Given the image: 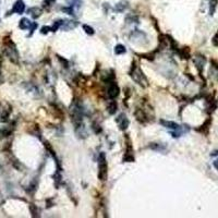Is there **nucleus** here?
Segmentation results:
<instances>
[{
    "label": "nucleus",
    "instance_id": "obj_1",
    "mask_svg": "<svg viewBox=\"0 0 218 218\" xmlns=\"http://www.w3.org/2000/svg\"><path fill=\"white\" fill-rule=\"evenodd\" d=\"M130 77H132V80L137 83L140 86L142 87H146L149 86V81H147L146 77L144 75L143 71L140 69V67H137L135 65V62L132 63V68H131V71H130Z\"/></svg>",
    "mask_w": 218,
    "mask_h": 218
},
{
    "label": "nucleus",
    "instance_id": "obj_2",
    "mask_svg": "<svg viewBox=\"0 0 218 218\" xmlns=\"http://www.w3.org/2000/svg\"><path fill=\"white\" fill-rule=\"evenodd\" d=\"M3 51H5L6 56L9 58V60L11 61V62L15 63V65L19 62V53H18V49H17V47H15L14 43H13L12 41H10L9 39V41L6 42Z\"/></svg>",
    "mask_w": 218,
    "mask_h": 218
},
{
    "label": "nucleus",
    "instance_id": "obj_3",
    "mask_svg": "<svg viewBox=\"0 0 218 218\" xmlns=\"http://www.w3.org/2000/svg\"><path fill=\"white\" fill-rule=\"evenodd\" d=\"M107 170L108 166L106 161L105 153H101L98 156V179L101 181H105L107 179Z\"/></svg>",
    "mask_w": 218,
    "mask_h": 218
},
{
    "label": "nucleus",
    "instance_id": "obj_4",
    "mask_svg": "<svg viewBox=\"0 0 218 218\" xmlns=\"http://www.w3.org/2000/svg\"><path fill=\"white\" fill-rule=\"evenodd\" d=\"M120 93V89L119 86L117 85L116 82H110V83L108 84V89H107V95L108 97L110 99H115L116 97H118Z\"/></svg>",
    "mask_w": 218,
    "mask_h": 218
},
{
    "label": "nucleus",
    "instance_id": "obj_5",
    "mask_svg": "<svg viewBox=\"0 0 218 218\" xmlns=\"http://www.w3.org/2000/svg\"><path fill=\"white\" fill-rule=\"evenodd\" d=\"M116 121H117L118 127H119V129L121 130V131H125V130H127L128 127H129V123H130L129 119H128L127 116H125V113H121V115L118 116Z\"/></svg>",
    "mask_w": 218,
    "mask_h": 218
},
{
    "label": "nucleus",
    "instance_id": "obj_6",
    "mask_svg": "<svg viewBox=\"0 0 218 218\" xmlns=\"http://www.w3.org/2000/svg\"><path fill=\"white\" fill-rule=\"evenodd\" d=\"M25 10V5H24L23 0H17L15 3L13 5V8H12L11 12H14V13H18V14H22ZM10 12V13H11Z\"/></svg>",
    "mask_w": 218,
    "mask_h": 218
},
{
    "label": "nucleus",
    "instance_id": "obj_7",
    "mask_svg": "<svg viewBox=\"0 0 218 218\" xmlns=\"http://www.w3.org/2000/svg\"><path fill=\"white\" fill-rule=\"evenodd\" d=\"M205 62H206V60H205V58H204V56L202 55H197L196 57L194 58V63L195 65H196L197 70L200 71V73L202 72V70H203L204 68V65H205Z\"/></svg>",
    "mask_w": 218,
    "mask_h": 218
},
{
    "label": "nucleus",
    "instance_id": "obj_8",
    "mask_svg": "<svg viewBox=\"0 0 218 218\" xmlns=\"http://www.w3.org/2000/svg\"><path fill=\"white\" fill-rule=\"evenodd\" d=\"M128 8H129V1H128V0H120L119 2L115 6V11L121 13V12H123L125 10H127Z\"/></svg>",
    "mask_w": 218,
    "mask_h": 218
},
{
    "label": "nucleus",
    "instance_id": "obj_9",
    "mask_svg": "<svg viewBox=\"0 0 218 218\" xmlns=\"http://www.w3.org/2000/svg\"><path fill=\"white\" fill-rule=\"evenodd\" d=\"M159 122H161V125H163V127L167 128V129L175 130V131H177V130H180L179 125H178V123H176V122H172V121H166V120H161Z\"/></svg>",
    "mask_w": 218,
    "mask_h": 218
},
{
    "label": "nucleus",
    "instance_id": "obj_10",
    "mask_svg": "<svg viewBox=\"0 0 218 218\" xmlns=\"http://www.w3.org/2000/svg\"><path fill=\"white\" fill-rule=\"evenodd\" d=\"M77 26V21H72V20H63L62 23V30L65 31H68V30H72L75 29Z\"/></svg>",
    "mask_w": 218,
    "mask_h": 218
},
{
    "label": "nucleus",
    "instance_id": "obj_11",
    "mask_svg": "<svg viewBox=\"0 0 218 218\" xmlns=\"http://www.w3.org/2000/svg\"><path fill=\"white\" fill-rule=\"evenodd\" d=\"M31 14V17L33 18V19H37V18L41 17L42 14V10L41 8H37V7H33L31 8V9H29V11H27Z\"/></svg>",
    "mask_w": 218,
    "mask_h": 218
},
{
    "label": "nucleus",
    "instance_id": "obj_12",
    "mask_svg": "<svg viewBox=\"0 0 218 218\" xmlns=\"http://www.w3.org/2000/svg\"><path fill=\"white\" fill-rule=\"evenodd\" d=\"M149 149H153V151H158V152H165L166 151L165 145H163V144H158V143H151L149 145Z\"/></svg>",
    "mask_w": 218,
    "mask_h": 218
},
{
    "label": "nucleus",
    "instance_id": "obj_13",
    "mask_svg": "<svg viewBox=\"0 0 218 218\" xmlns=\"http://www.w3.org/2000/svg\"><path fill=\"white\" fill-rule=\"evenodd\" d=\"M177 53L179 54V56L182 59H189L190 58V49L188 47H184L182 49H178Z\"/></svg>",
    "mask_w": 218,
    "mask_h": 218
},
{
    "label": "nucleus",
    "instance_id": "obj_14",
    "mask_svg": "<svg viewBox=\"0 0 218 218\" xmlns=\"http://www.w3.org/2000/svg\"><path fill=\"white\" fill-rule=\"evenodd\" d=\"M31 24H32V22H30L29 19H26V18H23V19L20 21L19 27L21 30H26V29H30V27H31Z\"/></svg>",
    "mask_w": 218,
    "mask_h": 218
},
{
    "label": "nucleus",
    "instance_id": "obj_15",
    "mask_svg": "<svg viewBox=\"0 0 218 218\" xmlns=\"http://www.w3.org/2000/svg\"><path fill=\"white\" fill-rule=\"evenodd\" d=\"M117 108H118L117 103H116L115 101H111L110 103H109V105H108L107 110H108V113H110V115H115L116 111H117Z\"/></svg>",
    "mask_w": 218,
    "mask_h": 218
},
{
    "label": "nucleus",
    "instance_id": "obj_16",
    "mask_svg": "<svg viewBox=\"0 0 218 218\" xmlns=\"http://www.w3.org/2000/svg\"><path fill=\"white\" fill-rule=\"evenodd\" d=\"M125 51H127V49H125V47L123 45H117L115 47V54L116 55H122V54H125Z\"/></svg>",
    "mask_w": 218,
    "mask_h": 218
},
{
    "label": "nucleus",
    "instance_id": "obj_17",
    "mask_svg": "<svg viewBox=\"0 0 218 218\" xmlns=\"http://www.w3.org/2000/svg\"><path fill=\"white\" fill-rule=\"evenodd\" d=\"M217 0H211V2H209V14L213 15L214 12L216 10V7H217Z\"/></svg>",
    "mask_w": 218,
    "mask_h": 218
},
{
    "label": "nucleus",
    "instance_id": "obj_18",
    "mask_svg": "<svg viewBox=\"0 0 218 218\" xmlns=\"http://www.w3.org/2000/svg\"><path fill=\"white\" fill-rule=\"evenodd\" d=\"M62 23H63V20H58L54 23V25L51 26V32H56L59 27L62 26Z\"/></svg>",
    "mask_w": 218,
    "mask_h": 218
},
{
    "label": "nucleus",
    "instance_id": "obj_19",
    "mask_svg": "<svg viewBox=\"0 0 218 218\" xmlns=\"http://www.w3.org/2000/svg\"><path fill=\"white\" fill-rule=\"evenodd\" d=\"M83 30L85 31V33H86L87 35H94V34H95V31H94L93 27L89 26V25H86V24L83 25Z\"/></svg>",
    "mask_w": 218,
    "mask_h": 218
},
{
    "label": "nucleus",
    "instance_id": "obj_20",
    "mask_svg": "<svg viewBox=\"0 0 218 218\" xmlns=\"http://www.w3.org/2000/svg\"><path fill=\"white\" fill-rule=\"evenodd\" d=\"M30 209H31V213H32V216H33V217L38 216V212H37V208L34 206L33 204H32V205H30Z\"/></svg>",
    "mask_w": 218,
    "mask_h": 218
},
{
    "label": "nucleus",
    "instance_id": "obj_21",
    "mask_svg": "<svg viewBox=\"0 0 218 218\" xmlns=\"http://www.w3.org/2000/svg\"><path fill=\"white\" fill-rule=\"evenodd\" d=\"M55 2H56V0H44L43 6L44 7H51Z\"/></svg>",
    "mask_w": 218,
    "mask_h": 218
},
{
    "label": "nucleus",
    "instance_id": "obj_22",
    "mask_svg": "<svg viewBox=\"0 0 218 218\" xmlns=\"http://www.w3.org/2000/svg\"><path fill=\"white\" fill-rule=\"evenodd\" d=\"M50 31H51V27L50 26H43V27H42V30H41V33L45 35V34H48Z\"/></svg>",
    "mask_w": 218,
    "mask_h": 218
},
{
    "label": "nucleus",
    "instance_id": "obj_23",
    "mask_svg": "<svg viewBox=\"0 0 218 218\" xmlns=\"http://www.w3.org/2000/svg\"><path fill=\"white\" fill-rule=\"evenodd\" d=\"M36 27H37V23H36V22H32L31 27H30V31H31V34H30V35H32V34H33V32L36 30Z\"/></svg>",
    "mask_w": 218,
    "mask_h": 218
},
{
    "label": "nucleus",
    "instance_id": "obj_24",
    "mask_svg": "<svg viewBox=\"0 0 218 218\" xmlns=\"http://www.w3.org/2000/svg\"><path fill=\"white\" fill-rule=\"evenodd\" d=\"M62 10L63 12H67L68 14H72L73 13V9H72V7H69V8H62Z\"/></svg>",
    "mask_w": 218,
    "mask_h": 218
},
{
    "label": "nucleus",
    "instance_id": "obj_25",
    "mask_svg": "<svg viewBox=\"0 0 218 218\" xmlns=\"http://www.w3.org/2000/svg\"><path fill=\"white\" fill-rule=\"evenodd\" d=\"M213 44L215 46H218V33L216 34L215 36H214V38H213Z\"/></svg>",
    "mask_w": 218,
    "mask_h": 218
},
{
    "label": "nucleus",
    "instance_id": "obj_26",
    "mask_svg": "<svg viewBox=\"0 0 218 218\" xmlns=\"http://www.w3.org/2000/svg\"><path fill=\"white\" fill-rule=\"evenodd\" d=\"M214 167H215L216 169L218 170V159H216V161H214Z\"/></svg>",
    "mask_w": 218,
    "mask_h": 218
},
{
    "label": "nucleus",
    "instance_id": "obj_27",
    "mask_svg": "<svg viewBox=\"0 0 218 218\" xmlns=\"http://www.w3.org/2000/svg\"><path fill=\"white\" fill-rule=\"evenodd\" d=\"M72 1H77V0H72Z\"/></svg>",
    "mask_w": 218,
    "mask_h": 218
}]
</instances>
